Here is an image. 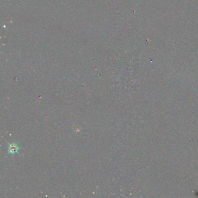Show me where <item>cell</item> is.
<instances>
[{
	"mask_svg": "<svg viewBox=\"0 0 198 198\" xmlns=\"http://www.w3.org/2000/svg\"><path fill=\"white\" fill-rule=\"evenodd\" d=\"M20 148L19 147L18 144L16 143H12L11 144H9L8 147V153L9 154H19Z\"/></svg>",
	"mask_w": 198,
	"mask_h": 198,
	"instance_id": "6da1fadb",
	"label": "cell"
}]
</instances>
